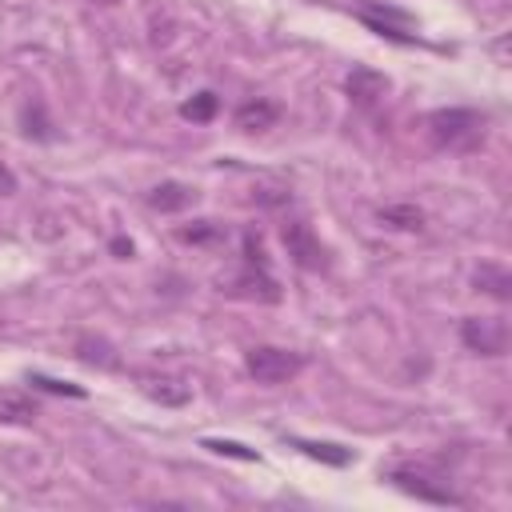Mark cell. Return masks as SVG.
<instances>
[{
    "label": "cell",
    "instance_id": "19",
    "mask_svg": "<svg viewBox=\"0 0 512 512\" xmlns=\"http://www.w3.org/2000/svg\"><path fill=\"white\" fill-rule=\"evenodd\" d=\"M36 388H48V392H64V396H84V388L80 384H64V380H52V376H40V372H32L28 376Z\"/></svg>",
    "mask_w": 512,
    "mask_h": 512
},
{
    "label": "cell",
    "instance_id": "1",
    "mask_svg": "<svg viewBox=\"0 0 512 512\" xmlns=\"http://www.w3.org/2000/svg\"><path fill=\"white\" fill-rule=\"evenodd\" d=\"M424 128L440 152H476L488 136V120L476 108H436L428 112Z\"/></svg>",
    "mask_w": 512,
    "mask_h": 512
},
{
    "label": "cell",
    "instance_id": "6",
    "mask_svg": "<svg viewBox=\"0 0 512 512\" xmlns=\"http://www.w3.org/2000/svg\"><path fill=\"white\" fill-rule=\"evenodd\" d=\"M460 340L480 356H504L508 352V320L504 316H468L460 324Z\"/></svg>",
    "mask_w": 512,
    "mask_h": 512
},
{
    "label": "cell",
    "instance_id": "20",
    "mask_svg": "<svg viewBox=\"0 0 512 512\" xmlns=\"http://www.w3.org/2000/svg\"><path fill=\"white\" fill-rule=\"evenodd\" d=\"M204 448H212V452H220V456H240V460H256V452H252V448H244V444H236V440H204Z\"/></svg>",
    "mask_w": 512,
    "mask_h": 512
},
{
    "label": "cell",
    "instance_id": "21",
    "mask_svg": "<svg viewBox=\"0 0 512 512\" xmlns=\"http://www.w3.org/2000/svg\"><path fill=\"white\" fill-rule=\"evenodd\" d=\"M12 192H16V172L0 160V196H12Z\"/></svg>",
    "mask_w": 512,
    "mask_h": 512
},
{
    "label": "cell",
    "instance_id": "18",
    "mask_svg": "<svg viewBox=\"0 0 512 512\" xmlns=\"http://www.w3.org/2000/svg\"><path fill=\"white\" fill-rule=\"evenodd\" d=\"M176 236H180V240H188V244H204V240H212V236H220V228H216L212 220H196L192 228H180Z\"/></svg>",
    "mask_w": 512,
    "mask_h": 512
},
{
    "label": "cell",
    "instance_id": "16",
    "mask_svg": "<svg viewBox=\"0 0 512 512\" xmlns=\"http://www.w3.org/2000/svg\"><path fill=\"white\" fill-rule=\"evenodd\" d=\"M216 108H220L216 92H196L192 100H184V104H180V116H184V120L204 124V120H212V116H216Z\"/></svg>",
    "mask_w": 512,
    "mask_h": 512
},
{
    "label": "cell",
    "instance_id": "2",
    "mask_svg": "<svg viewBox=\"0 0 512 512\" xmlns=\"http://www.w3.org/2000/svg\"><path fill=\"white\" fill-rule=\"evenodd\" d=\"M388 484H396L400 492L424 500V504H460V496L448 488V480L440 472H432L428 464H412V460H400L384 472Z\"/></svg>",
    "mask_w": 512,
    "mask_h": 512
},
{
    "label": "cell",
    "instance_id": "9",
    "mask_svg": "<svg viewBox=\"0 0 512 512\" xmlns=\"http://www.w3.org/2000/svg\"><path fill=\"white\" fill-rule=\"evenodd\" d=\"M196 204V188L180 184V180H164L148 192V208L156 212H180V208H192Z\"/></svg>",
    "mask_w": 512,
    "mask_h": 512
},
{
    "label": "cell",
    "instance_id": "17",
    "mask_svg": "<svg viewBox=\"0 0 512 512\" xmlns=\"http://www.w3.org/2000/svg\"><path fill=\"white\" fill-rule=\"evenodd\" d=\"M252 200H260V204L276 208V204H288V200H292V192H288L284 184H256V188H252Z\"/></svg>",
    "mask_w": 512,
    "mask_h": 512
},
{
    "label": "cell",
    "instance_id": "14",
    "mask_svg": "<svg viewBox=\"0 0 512 512\" xmlns=\"http://www.w3.org/2000/svg\"><path fill=\"white\" fill-rule=\"evenodd\" d=\"M380 224L400 228V232H420L424 228V212L416 204H388V208H380Z\"/></svg>",
    "mask_w": 512,
    "mask_h": 512
},
{
    "label": "cell",
    "instance_id": "8",
    "mask_svg": "<svg viewBox=\"0 0 512 512\" xmlns=\"http://www.w3.org/2000/svg\"><path fill=\"white\" fill-rule=\"evenodd\" d=\"M344 88H348V100H352V104L372 108V104L388 92V76H384V72H376V68H364V64H360V68H352V76H348V84H344Z\"/></svg>",
    "mask_w": 512,
    "mask_h": 512
},
{
    "label": "cell",
    "instance_id": "4",
    "mask_svg": "<svg viewBox=\"0 0 512 512\" xmlns=\"http://www.w3.org/2000/svg\"><path fill=\"white\" fill-rule=\"evenodd\" d=\"M244 368H248V376H252L256 384H288V380L304 368V356L292 352V348L260 344V348H248Z\"/></svg>",
    "mask_w": 512,
    "mask_h": 512
},
{
    "label": "cell",
    "instance_id": "12",
    "mask_svg": "<svg viewBox=\"0 0 512 512\" xmlns=\"http://www.w3.org/2000/svg\"><path fill=\"white\" fill-rule=\"evenodd\" d=\"M276 116H280V108L272 100H244L236 108V128L240 132H264L276 124Z\"/></svg>",
    "mask_w": 512,
    "mask_h": 512
},
{
    "label": "cell",
    "instance_id": "3",
    "mask_svg": "<svg viewBox=\"0 0 512 512\" xmlns=\"http://www.w3.org/2000/svg\"><path fill=\"white\" fill-rule=\"evenodd\" d=\"M232 296H248V300H280V288L276 280L268 276V264H264V248H260V236H244V272L232 280L228 288Z\"/></svg>",
    "mask_w": 512,
    "mask_h": 512
},
{
    "label": "cell",
    "instance_id": "10",
    "mask_svg": "<svg viewBox=\"0 0 512 512\" xmlns=\"http://www.w3.org/2000/svg\"><path fill=\"white\" fill-rule=\"evenodd\" d=\"M144 392L168 408H180L192 400V384L180 380V376H144Z\"/></svg>",
    "mask_w": 512,
    "mask_h": 512
},
{
    "label": "cell",
    "instance_id": "22",
    "mask_svg": "<svg viewBox=\"0 0 512 512\" xmlns=\"http://www.w3.org/2000/svg\"><path fill=\"white\" fill-rule=\"evenodd\" d=\"M112 252H116L120 260H124V256H132V240H124V236H116V240H112Z\"/></svg>",
    "mask_w": 512,
    "mask_h": 512
},
{
    "label": "cell",
    "instance_id": "13",
    "mask_svg": "<svg viewBox=\"0 0 512 512\" xmlns=\"http://www.w3.org/2000/svg\"><path fill=\"white\" fill-rule=\"evenodd\" d=\"M472 284H476L480 292L496 296V300H508V296H512V276H508L504 264H480V268L472 272Z\"/></svg>",
    "mask_w": 512,
    "mask_h": 512
},
{
    "label": "cell",
    "instance_id": "15",
    "mask_svg": "<svg viewBox=\"0 0 512 512\" xmlns=\"http://www.w3.org/2000/svg\"><path fill=\"white\" fill-rule=\"evenodd\" d=\"M300 452H308L312 460H324V464H348L352 460V452L348 448H340V444H324V440H292Z\"/></svg>",
    "mask_w": 512,
    "mask_h": 512
},
{
    "label": "cell",
    "instance_id": "7",
    "mask_svg": "<svg viewBox=\"0 0 512 512\" xmlns=\"http://www.w3.org/2000/svg\"><path fill=\"white\" fill-rule=\"evenodd\" d=\"M360 20H364L372 32L388 36V40H400V44H412V40H416L412 16L400 12V8H392V4H364V8H360Z\"/></svg>",
    "mask_w": 512,
    "mask_h": 512
},
{
    "label": "cell",
    "instance_id": "5",
    "mask_svg": "<svg viewBox=\"0 0 512 512\" xmlns=\"http://www.w3.org/2000/svg\"><path fill=\"white\" fill-rule=\"evenodd\" d=\"M280 240H284V248L292 256V264H300L304 272H324L328 268V248L320 244V236L312 232V224L288 220V224H280Z\"/></svg>",
    "mask_w": 512,
    "mask_h": 512
},
{
    "label": "cell",
    "instance_id": "11",
    "mask_svg": "<svg viewBox=\"0 0 512 512\" xmlns=\"http://www.w3.org/2000/svg\"><path fill=\"white\" fill-rule=\"evenodd\" d=\"M40 416L36 400L20 388H0V424H32Z\"/></svg>",
    "mask_w": 512,
    "mask_h": 512
}]
</instances>
